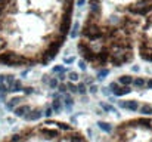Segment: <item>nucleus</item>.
Segmentation results:
<instances>
[{"label":"nucleus","instance_id":"3","mask_svg":"<svg viewBox=\"0 0 152 142\" xmlns=\"http://www.w3.org/2000/svg\"><path fill=\"white\" fill-rule=\"evenodd\" d=\"M15 59H16V53L12 51H3L0 52V64L3 65H15Z\"/></svg>","mask_w":152,"mask_h":142},{"label":"nucleus","instance_id":"14","mask_svg":"<svg viewBox=\"0 0 152 142\" xmlns=\"http://www.w3.org/2000/svg\"><path fill=\"white\" fill-rule=\"evenodd\" d=\"M139 113L142 115H145V117H151L152 115V105H149V104H143L140 108H139Z\"/></svg>","mask_w":152,"mask_h":142},{"label":"nucleus","instance_id":"23","mask_svg":"<svg viewBox=\"0 0 152 142\" xmlns=\"http://www.w3.org/2000/svg\"><path fill=\"white\" fill-rule=\"evenodd\" d=\"M68 78H69V82L77 83V82L80 80V74H78V73H74V71H71V73L68 74Z\"/></svg>","mask_w":152,"mask_h":142},{"label":"nucleus","instance_id":"12","mask_svg":"<svg viewBox=\"0 0 152 142\" xmlns=\"http://www.w3.org/2000/svg\"><path fill=\"white\" fill-rule=\"evenodd\" d=\"M130 92H131V87L130 86H121L120 84V87L114 92V95L115 96H124V95H129Z\"/></svg>","mask_w":152,"mask_h":142},{"label":"nucleus","instance_id":"34","mask_svg":"<svg viewBox=\"0 0 152 142\" xmlns=\"http://www.w3.org/2000/svg\"><path fill=\"white\" fill-rule=\"evenodd\" d=\"M97 90H99V87H97L96 84H92V86H90V89H89V92H90L92 95H96Z\"/></svg>","mask_w":152,"mask_h":142},{"label":"nucleus","instance_id":"37","mask_svg":"<svg viewBox=\"0 0 152 142\" xmlns=\"http://www.w3.org/2000/svg\"><path fill=\"white\" fill-rule=\"evenodd\" d=\"M52 114H53V108H46V111H44V115H46L47 119H50Z\"/></svg>","mask_w":152,"mask_h":142},{"label":"nucleus","instance_id":"39","mask_svg":"<svg viewBox=\"0 0 152 142\" xmlns=\"http://www.w3.org/2000/svg\"><path fill=\"white\" fill-rule=\"evenodd\" d=\"M6 83V74H0V84Z\"/></svg>","mask_w":152,"mask_h":142},{"label":"nucleus","instance_id":"26","mask_svg":"<svg viewBox=\"0 0 152 142\" xmlns=\"http://www.w3.org/2000/svg\"><path fill=\"white\" fill-rule=\"evenodd\" d=\"M22 138H24L22 133H15V135H12L10 141H12V142H21V141H22Z\"/></svg>","mask_w":152,"mask_h":142},{"label":"nucleus","instance_id":"38","mask_svg":"<svg viewBox=\"0 0 152 142\" xmlns=\"http://www.w3.org/2000/svg\"><path fill=\"white\" fill-rule=\"evenodd\" d=\"M58 80H59V82H65V80H67L65 73H59V74H58Z\"/></svg>","mask_w":152,"mask_h":142},{"label":"nucleus","instance_id":"22","mask_svg":"<svg viewBox=\"0 0 152 142\" xmlns=\"http://www.w3.org/2000/svg\"><path fill=\"white\" fill-rule=\"evenodd\" d=\"M67 87H68L69 93H78V87H77V84H74L72 82L67 83Z\"/></svg>","mask_w":152,"mask_h":142},{"label":"nucleus","instance_id":"5","mask_svg":"<svg viewBox=\"0 0 152 142\" xmlns=\"http://www.w3.org/2000/svg\"><path fill=\"white\" fill-rule=\"evenodd\" d=\"M42 115H43L42 111H38V110H31L30 113H27V114L24 115V119L28 120V121H32V120H38V119H42Z\"/></svg>","mask_w":152,"mask_h":142},{"label":"nucleus","instance_id":"32","mask_svg":"<svg viewBox=\"0 0 152 142\" xmlns=\"http://www.w3.org/2000/svg\"><path fill=\"white\" fill-rule=\"evenodd\" d=\"M12 82H15V76L14 74H6V84H9Z\"/></svg>","mask_w":152,"mask_h":142},{"label":"nucleus","instance_id":"13","mask_svg":"<svg viewBox=\"0 0 152 142\" xmlns=\"http://www.w3.org/2000/svg\"><path fill=\"white\" fill-rule=\"evenodd\" d=\"M68 138H69V142H86L84 136L81 135V133H78V132H72V133H69Z\"/></svg>","mask_w":152,"mask_h":142},{"label":"nucleus","instance_id":"35","mask_svg":"<svg viewBox=\"0 0 152 142\" xmlns=\"http://www.w3.org/2000/svg\"><path fill=\"white\" fill-rule=\"evenodd\" d=\"M78 68L81 70V71H84V70L87 68V64H86V61H80V62H78Z\"/></svg>","mask_w":152,"mask_h":142},{"label":"nucleus","instance_id":"33","mask_svg":"<svg viewBox=\"0 0 152 142\" xmlns=\"http://www.w3.org/2000/svg\"><path fill=\"white\" fill-rule=\"evenodd\" d=\"M22 92L25 93V95H31V93H34V87H30V86H28V87H24Z\"/></svg>","mask_w":152,"mask_h":142},{"label":"nucleus","instance_id":"30","mask_svg":"<svg viewBox=\"0 0 152 142\" xmlns=\"http://www.w3.org/2000/svg\"><path fill=\"white\" fill-rule=\"evenodd\" d=\"M101 105H102V108H103V111H112V113H117L115 108H114L112 105H108V104H103V102H102Z\"/></svg>","mask_w":152,"mask_h":142},{"label":"nucleus","instance_id":"41","mask_svg":"<svg viewBox=\"0 0 152 142\" xmlns=\"http://www.w3.org/2000/svg\"><path fill=\"white\" fill-rule=\"evenodd\" d=\"M0 101H2V102H6V93L0 92Z\"/></svg>","mask_w":152,"mask_h":142},{"label":"nucleus","instance_id":"19","mask_svg":"<svg viewBox=\"0 0 152 142\" xmlns=\"http://www.w3.org/2000/svg\"><path fill=\"white\" fill-rule=\"evenodd\" d=\"M62 98H56V99H53V102H52V108H53V111H58L61 110V107H62Z\"/></svg>","mask_w":152,"mask_h":142},{"label":"nucleus","instance_id":"24","mask_svg":"<svg viewBox=\"0 0 152 142\" xmlns=\"http://www.w3.org/2000/svg\"><path fill=\"white\" fill-rule=\"evenodd\" d=\"M68 70L65 68L64 65H55L53 68H52V73H56V74H59V73H67Z\"/></svg>","mask_w":152,"mask_h":142},{"label":"nucleus","instance_id":"20","mask_svg":"<svg viewBox=\"0 0 152 142\" xmlns=\"http://www.w3.org/2000/svg\"><path fill=\"white\" fill-rule=\"evenodd\" d=\"M78 31H80V24H78V22L72 24V27H71V31H69L71 37H77V36H78Z\"/></svg>","mask_w":152,"mask_h":142},{"label":"nucleus","instance_id":"9","mask_svg":"<svg viewBox=\"0 0 152 142\" xmlns=\"http://www.w3.org/2000/svg\"><path fill=\"white\" fill-rule=\"evenodd\" d=\"M31 111V108L28 105H21V107H16L14 110V114L16 115V117H24V115L27 114V113H30Z\"/></svg>","mask_w":152,"mask_h":142},{"label":"nucleus","instance_id":"21","mask_svg":"<svg viewBox=\"0 0 152 142\" xmlns=\"http://www.w3.org/2000/svg\"><path fill=\"white\" fill-rule=\"evenodd\" d=\"M108 74H109V70H108V68H102L101 71H97L96 78H97V80H103V78H105Z\"/></svg>","mask_w":152,"mask_h":142},{"label":"nucleus","instance_id":"8","mask_svg":"<svg viewBox=\"0 0 152 142\" xmlns=\"http://www.w3.org/2000/svg\"><path fill=\"white\" fill-rule=\"evenodd\" d=\"M44 135V139H55L61 135V132L58 129H47V130H42Z\"/></svg>","mask_w":152,"mask_h":142},{"label":"nucleus","instance_id":"16","mask_svg":"<svg viewBox=\"0 0 152 142\" xmlns=\"http://www.w3.org/2000/svg\"><path fill=\"white\" fill-rule=\"evenodd\" d=\"M133 84L137 87V89H143V87H146V78L145 77H134Z\"/></svg>","mask_w":152,"mask_h":142},{"label":"nucleus","instance_id":"45","mask_svg":"<svg viewBox=\"0 0 152 142\" xmlns=\"http://www.w3.org/2000/svg\"><path fill=\"white\" fill-rule=\"evenodd\" d=\"M90 2H99V0H90Z\"/></svg>","mask_w":152,"mask_h":142},{"label":"nucleus","instance_id":"29","mask_svg":"<svg viewBox=\"0 0 152 142\" xmlns=\"http://www.w3.org/2000/svg\"><path fill=\"white\" fill-rule=\"evenodd\" d=\"M56 127L58 129H64L65 132H71V130H72L68 124H65V123H56Z\"/></svg>","mask_w":152,"mask_h":142},{"label":"nucleus","instance_id":"4","mask_svg":"<svg viewBox=\"0 0 152 142\" xmlns=\"http://www.w3.org/2000/svg\"><path fill=\"white\" fill-rule=\"evenodd\" d=\"M118 107L130 110V111H139V108H140L139 102L134 101V99H131V101H118Z\"/></svg>","mask_w":152,"mask_h":142},{"label":"nucleus","instance_id":"17","mask_svg":"<svg viewBox=\"0 0 152 142\" xmlns=\"http://www.w3.org/2000/svg\"><path fill=\"white\" fill-rule=\"evenodd\" d=\"M97 127L101 129L102 132H106V133H111L112 132V126L106 121H97Z\"/></svg>","mask_w":152,"mask_h":142},{"label":"nucleus","instance_id":"43","mask_svg":"<svg viewBox=\"0 0 152 142\" xmlns=\"http://www.w3.org/2000/svg\"><path fill=\"white\" fill-rule=\"evenodd\" d=\"M131 70H133L134 73H139V70H140V67H139V65H131Z\"/></svg>","mask_w":152,"mask_h":142},{"label":"nucleus","instance_id":"25","mask_svg":"<svg viewBox=\"0 0 152 142\" xmlns=\"http://www.w3.org/2000/svg\"><path fill=\"white\" fill-rule=\"evenodd\" d=\"M58 86H59V80L58 78H50L49 80V87L50 89H58Z\"/></svg>","mask_w":152,"mask_h":142},{"label":"nucleus","instance_id":"18","mask_svg":"<svg viewBox=\"0 0 152 142\" xmlns=\"http://www.w3.org/2000/svg\"><path fill=\"white\" fill-rule=\"evenodd\" d=\"M61 98H62V102L65 104V107H68V108L74 104V99L69 93H64V95H61Z\"/></svg>","mask_w":152,"mask_h":142},{"label":"nucleus","instance_id":"44","mask_svg":"<svg viewBox=\"0 0 152 142\" xmlns=\"http://www.w3.org/2000/svg\"><path fill=\"white\" fill-rule=\"evenodd\" d=\"M84 3H86V0H78V2H77V5H78L80 8H81V6L84 5Z\"/></svg>","mask_w":152,"mask_h":142},{"label":"nucleus","instance_id":"36","mask_svg":"<svg viewBox=\"0 0 152 142\" xmlns=\"http://www.w3.org/2000/svg\"><path fill=\"white\" fill-rule=\"evenodd\" d=\"M74 61H75V58H74V56H67V58L64 59V62H65V64H72Z\"/></svg>","mask_w":152,"mask_h":142},{"label":"nucleus","instance_id":"27","mask_svg":"<svg viewBox=\"0 0 152 142\" xmlns=\"http://www.w3.org/2000/svg\"><path fill=\"white\" fill-rule=\"evenodd\" d=\"M77 87H78V93H80V95H86L87 87H86V84H84V83H78V84H77Z\"/></svg>","mask_w":152,"mask_h":142},{"label":"nucleus","instance_id":"10","mask_svg":"<svg viewBox=\"0 0 152 142\" xmlns=\"http://www.w3.org/2000/svg\"><path fill=\"white\" fill-rule=\"evenodd\" d=\"M133 80H134V77H131L130 74H123V76H120V78H118V82H120L121 86H130V84H133Z\"/></svg>","mask_w":152,"mask_h":142},{"label":"nucleus","instance_id":"42","mask_svg":"<svg viewBox=\"0 0 152 142\" xmlns=\"http://www.w3.org/2000/svg\"><path fill=\"white\" fill-rule=\"evenodd\" d=\"M102 92L105 93L106 96H108V95H111V90H109V87H103V89H102Z\"/></svg>","mask_w":152,"mask_h":142},{"label":"nucleus","instance_id":"7","mask_svg":"<svg viewBox=\"0 0 152 142\" xmlns=\"http://www.w3.org/2000/svg\"><path fill=\"white\" fill-rule=\"evenodd\" d=\"M8 86H9V92H12V93H18V92H22V89H24L22 83L19 82V80H15V82L9 83Z\"/></svg>","mask_w":152,"mask_h":142},{"label":"nucleus","instance_id":"28","mask_svg":"<svg viewBox=\"0 0 152 142\" xmlns=\"http://www.w3.org/2000/svg\"><path fill=\"white\" fill-rule=\"evenodd\" d=\"M58 90H59V93H68V87H67V84L65 83H59V86H58Z\"/></svg>","mask_w":152,"mask_h":142},{"label":"nucleus","instance_id":"31","mask_svg":"<svg viewBox=\"0 0 152 142\" xmlns=\"http://www.w3.org/2000/svg\"><path fill=\"white\" fill-rule=\"evenodd\" d=\"M118 87H120V84H118V83H117V82H112V83L109 84V90L112 92V93H114V92H115L117 89H118Z\"/></svg>","mask_w":152,"mask_h":142},{"label":"nucleus","instance_id":"11","mask_svg":"<svg viewBox=\"0 0 152 142\" xmlns=\"http://www.w3.org/2000/svg\"><path fill=\"white\" fill-rule=\"evenodd\" d=\"M19 102H22V96H14L9 102H8V104H6V108H8L9 111H14Z\"/></svg>","mask_w":152,"mask_h":142},{"label":"nucleus","instance_id":"6","mask_svg":"<svg viewBox=\"0 0 152 142\" xmlns=\"http://www.w3.org/2000/svg\"><path fill=\"white\" fill-rule=\"evenodd\" d=\"M62 14H69L72 15V10H74V0H64L62 2Z\"/></svg>","mask_w":152,"mask_h":142},{"label":"nucleus","instance_id":"1","mask_svg":"<svg viewBox=\"0 0 152 142\" xmlns=\"http://www.w3.org/2000/svg\"><path fill=\"white\" fill-rule=\"evenodd\" d=\"M139 55L143 61L152 62V14L145 16L139 36Z\"/></svg>","mask_w":152,"mask_h":142},{"label":"nucleus","instance_id":"40","mask_svg":"<svg viewBox=\"0 0 152 142\" xmlns=\"http://www.w3.org/2000/svg\"><path fill=\"white\" fill-rule=\"evenodd\" d=\"M146 87L152 89V78H146Z\"/></svg>","mask_w":152,"mask_h":142},{"label":"nucleus","instance_id":"2","mask_svg":"<svg viewBox=\"0 0 152 142\" xmlns=\"http://www.w3.org/2000/svg\"><path fill=\"white\" fill-rule=\"evenodd\" d=\"M78 52H80V55H81V58H84V61H89V62H93L95 58H96V53L93 52V49L89 45V41H86V40L80 41Z\"/></svg>","mask_w":152,"mask_h":142},{"label":"nucleus","instance_id":"15","mask_svg":"<svg viewBox=\"0 0 152 142\" xmlns=\"http://www.w3.org/2000/svg\"><path fill=\"white\" fill-rule=\"evenodd\" d=\"M90 12H92V14H97V15H101V12H102L101 0H99V2H90Z\"/></svg>","mask_w":152,"mask_h":142}]
</instances>
